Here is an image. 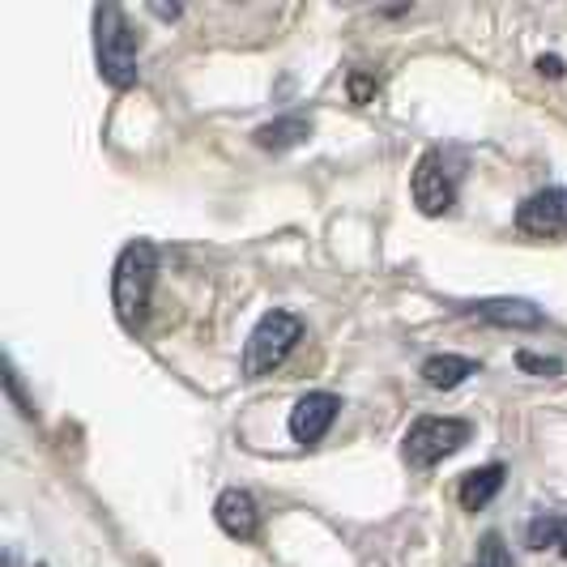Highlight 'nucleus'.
Masks as SVG:
<instances>
[{
    "mask_svg": "<svg viewBox=\"0 0 567 567\" xmlns=\"http://www.w3.org/2000/svg\"><path fill=\"white\" fill-rule=\"evenodd\" d=\"M154 274H158V252L150 239H137L128 244L120 260H115L112 274V303L120 324L137 329L145 320V308H150V290H154Z\"/></svg>",
    "mask_w": 567,
    "mask_h": 567,
    "instance_id": "1",
    "label": "nucleus"
},
{
    "mask_svg": "<svg viewBox=\"0 0 567 567\" xmlns=\"http://www.w3.org/2000/svg\"><path fill=\"white\" fill-rule=\"evenodd\" d=\"M94 52H99V73L112 85L137 82V34L128 30L115 4L94 13Z\"/></svg>",
    "mask_w": 567,
    "mask_h": 567,
    "instance_id": "2",
    "label": "nucleus"
},
{
    "mask_svg": "<svg viewBox=\"0 0 567 567\" xmlns=\"http://www.w3.org/2000/svg\"><path fill=\"white\" fill-rule=\"evenodd\" d=\"M299 338H303L299 316L265 312L256 320L248 346H244V375H248V380H260V375H269L274 368H282L286 354L299 346Z\"/></svg>",
    "mask_w": 567,
    "mask_h": 567,
    "instance_id": "3",
    "label": "nucleus"
},
{
    "mask_svg": "<svg viewBox=\"0 0 567 567\" xmlns=\"http://www.w3.org/2000/svg\"><path fill=\"white\" fill-rule=\"evenodd\" d=\"M461 444H470V423L426 414V419H419V423L405 431V449H401V453H405V461H410L414 470H426V465L453 456Z\"/></svg>",
    "mask_w": 567,
    "mask_h": 567,
    "instance_id": "4",
    "label": "nucleus"
},
{
    "mask_svg": "<svg viewBox=\"0 0 567 567\" xmlns=\"http://www.w3.org/2000/svg\"><path fill=\"white\" fill-rule=\"evenodd\" d=\"M456 200V188H453V175L444 167V154L440 150H426L423 158H419V167H414V205L423 209L426 218H440V214H449Z\"/></svg>",
    "mask_w": 567,
    "mask_h": 567,
    "instance_id": "5",
    "label": "nucleus"
},
{
    "mask_svg": "<svg viewBox=\"0 0 567 567\" xmlns=\"http://www.w3.org/2000/svg\"><path fill=\"white\" fill-rule=\"evenodd\" d=\"M516 227L534 239H550L567 230V193L564 188H542L516 209Z\"/></svg>",
    "mask_w": 567,
    "mask_h": 567,
    "instance_id": "6",
    "label": "nucleus"
},
{
    "mask_svg": "<svg viewBox=\"0 0 567 567\" xmlns=\"http://www.w3.org/2000/svg\"><path fill=\"white\" fill-rule=\"evenodd\" d=\"M338 410H341V401L333 398V393H308V398L290 410V435H295L299 444L324 440L333 419H338Z\"/></svg>",
    "mask_w": 567,
    "mask_h": 567,
    "instance_id": "7",
    "label": "nucleus"
},
{
    "mask_svg": "<svg viewBox=\"0 0 567 567\" xmlns=\"http://www.w3.org/2000/svg\"><path fill=\"white\" fill-rule=\"evenodd\" d=\"M214 516H218V525H223V534L239 542H252L256 529H260V512H256V499L248 491H239V486H230L218 495V504H214Z\"/></svg>",
    "mask_w": 567,
    "mask_h": 567,
    "instance_id": "8",
    "label": "nucleus"
},
{
    "mask_svg": "<svg viewBox=\"0 0 567 567\" xmlns=\"http://www.w3.org/2000/svg\"><path fill=\"white\" fill-rule=\"evenodd\" d=\"M504 478H508V470H504V465H483V470H470V474L461 478V491H456L461 508H465V512L486 508V504H491V499L504 491Z\"/></svg>",
    "mask_w": 567,
    "mask_h": 567,
    "instance_id": "9",
    "label": "nucleus"
},
{
    "mask_svg": "<svg viewBox=\"0 0 567 567\" xmlns=\"http://www.w3.org/2000/svg\"><path fill=\"white\" fill-rule=\"evenodd\" d=\"M474 312L491 320V324H504V329H542L546 324V316L534 303H525V299H486Z\"/></svg>",
    "mask_w": 567,
    "mask_h": 567,
    "instance_id": "10",
    "label": "nucleus"
},
{
    "mask_svg": "<svg viewBox=\"0 0 567 567\" xmlns=\"http://www.w3.org/2000/svg\"><path fill=\"white\" fill-rule=\"evenodd\" d=\"M478 371L474 359H465V354H431L423 363V380L431 389H456L461 380H470Z\"/></svg>",
    "mask_w": 567,
    "mask_h": 567,
    "instance_id": "11",
    "label": "nucleus"
},
{
    "mask_svg": "<svg viewBox=\"0 0 567 567\" xmlns=\"http://www.w3.org/2000/svg\"><path fill=\"white\" fill-rule=\"evenodd\" d=\"M308 133H312V124H308L303 115H282V120L256 128V145H260V150H290V145L303 142Z\"/></svg>",
    "mask_w": 567,
    "mask_h": 567,
    "instance_id": "12",
    "label": "nucleus"
},
{
    "mask_svg": "<svg viewBox=\"0 0 567 567\" xmlns=\"http://www.w3.org/2000/svg\"><path fill=\"white\" fill-rule=\"evenodd\" d=\"M529 546H534V550L555 546L567 559V516H538V520L529 525Z\"/></svg>",
    "mask_w": 567,
    "mask_h": 567,
    "instance_id": "13",
    "label": "nucleus"
},
{
    "mask_svg": "<svg viewBox=\"0 0 567 567\" xmlns=\"http://www.w3.org/2000/svg\"><path fill=\"white\" fill-rule=\"evenodd\" d=\"M470 567H512V555H508V546H504V538H499V534H486L483 546H478V559Z\"/></svg>",
    "mask_w": 567,
    "mask_h": 567,
    "instance_id": "14",
    "label": "nucleus"
},
{
    "mask_svg": "<svg viewBox=\"0 0 567 567\" xmlns=\"http://www.w3.org/2000/svg\"><path fill=\"white\" fill-rule=\"evenodd\" d=\"M516 363H520L525 371H538V375H559V371H564L559 359H538V354H529V350H520Z\"/></svg>",
    "mask_w": 567,
    "mask_h": 567,
    "instance_id": "15",
    "label": "nucleus"
},
{
    "mask_svg": "<svg viewBox=\"0 0 567 567\" xmlns=\"http://www.w3.org/2000/svg\"><path fill=\"white\" fill-rule=\"evenodd\" d=\"M371 94H375V82H371L368 73H354V78H350V99H354V103H368Z\"/></svg>",
    "mask_w": 567,
    "mask_h": 567,
    "instance_id": "16",
    "label": "nucleus"
},
{
    "mask_svg": "<svg viewBox=\"0 0 567 567\" xmlns=\"http://www.w3.org/2000/svg\"><path fill=\"white\" fill-rule=\"evenodd\" d=\"M538 69L546 73V78H564V60H559V56H542Z\"/></svg>",
    "mask_w": 567,
    "mask_h": 567,
    "instance_id": "17",
    "label": "nucleus"
}]
</instances>
